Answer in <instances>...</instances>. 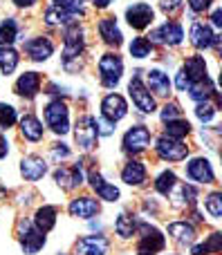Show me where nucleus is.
Returning a JSON list of instances; mask_svg holds the SVG:
<instances>
[{
    "label": "nucleus",
    "mask_w": 222,
    "mask_h": 255,
    "mask_svg": "<svg viewBox=\"0 0 222 255\" xmlns=\"http://www.w3.org/2000/svg\"><path fill=\"white\" fill-rule=\"evenodd\" d=\"M148 92H155L157 97H169L171 94V81L162 70L148 72Z\"/></svg>",
    "instance_id": "25"
},
{
    "label": "nucleus",
    "mask_w": 222,
    "mask_h": 255,
    "mask_svg": "<svg viewBox=\"0 0 222 255\" xmlns=\"http://www.w3.org/2000/svg\"><path fill=\"white\" fill-rule=\"evenodd\" d=\"M189 132H191V124L184 119H175V121H169V124H166V136H171V139L182 141Z\"/></svg>",
    "instance_id": "35"
},
{
    "label": "nucleus",
    "mask_w": 222,
    "mask_h": 255,
    "mask_svg": "<svg viewBox=\"0 0 222 255\" xmlns=\"http://www.w3.org/2000/svg\"><path fill=\"white\" fill-rule=\"evenodd\" d=\"M18 38V25L13 18H7V20L0 22V47H7L13 40Z\"/></svg>",
    "instance_id": "32"
},
{
    "label": "nucleus",
    "mask_w": 222,
    "mask_h": 255,
    "mask_svg": "<svg viewBox=\"0 0 222 255\" xmlns=\"http://www.w3.org/2000/svg\"><path fill=\"white\" fill-rule=\"evenodd\" d=\"M88 181H90V186H92V190L101 199H106V202H117V199H119V188H117V186H112V184H108V181L103 179L99 172H94V170L90 172Z\"/></svg>",
    "instance_id": "17"
},
{
    "label": "nucleus",
    "mask_w": 222,
    "mask_h": 255,
    "mask_svg": "<svg viewBox=\"0 0 222 255\" xmlns=\"http://www.w3.org/2000/svg\"><path fill=\"white\" fill-rule=\"evenodd\" d=\"M151 54H153V43L148 38H144V36H139V38H135L130 43V56L133 58H146Z\"/></svg>",
    "instance_id": "36"
},
{
    "label": "nucleus",
    "mask_w": 222,
    "mask_h": 255,
    "mask_svg": "<svg viewBox=\"0 0 222 255\" xmlns=\"http://www.w3.org/2000/svg\"><path fill=\"white\" fill-rule=\"evenodd\" d=\"M40 90V74L38 72H25L20 79L16 81V92L22 99H34Z\"/></svg>",
    "instance_id": "20"
},
{
    "label": "nucleus",
    "mask_w": 222,
    "mask_h": 255,
    "mask_svg": "<svg viewBox=\"0 0 222 255\" xmlns=\"http://www.w3.org/2000/svg\"><path fill=\"white\" fill-rule=\"evenodd\" d=\"M101 115L110 124H117V121H121L128 115V103H126V99L121 94H108L101 101Z\"/></svg>",
    "instance_id": "9"
},
{
    "label": "nucleus",
    "mask_w": 222,
    "mask_h": 255,
    "mask_svg": "<svg viewBox=\"0 0 222 255\" xmlns=\"http://www.w3.org/2000/svg\"><path fill=\"white\" fill-rule=\"evenodd\" d=\"M63 65H65V70L70 67L72 61H79V56L83 54V29H81L76 22H70V25L65 27V40H63Z\"/></svg>",
    "instance_id": "1"
},
{
    "label": "nucleus",
    "mask_w": 222,
    "mask_h": 255,
    "mask_svg": "<svg viewBox=\"0 0 222 255\" xmlns=\"http://www.w3.org/2000/svg\"><path fill=\"white\" fill-rule=\"evenodd\" d=\"M112 128H115V124H110V121L103 119V117H101V119H97V130H99V134H103V136H106V134H112Z\"/></svg>",
    "instance_id": "45"
},
{
    "label": "nucleus",
    "mask_w": 222,
    "mask_h": 255,
    "mask_svg": "<svg viewBox=\"0 0 222 255\" xmlns=\"http://www.w3.org/2000/svg\"><path fill=\"white\" fill-rule=\"evenodd\" d=\"M72 13L67 11L65 7H63L58 0H52V4H49L47 9H45V22L47 25H65V22H72Z\"/></svg>",
    "instance_id": "26"
},
{
    "label": "nucleus",
    "mask_w": 222,
    "mask_h": 255,
    "mask_svg": "<svg viewBox=\"0 0 222 255\" xmlns=\"http://www.w3.org/2000/svg\"><path fill=\"white\" fill-rule=\"evenodd\" d=\"M205 249L207 253H220L222 249V233H214L209 238V242H205Z\"/></svg>",
    "instance_id": "42"
},
{
    "label": "nucleus",
    "mask_w": 222,
    "mask_h": 255,
    "mask_svg": "<svg viewBox=\"0 0 222 255\" xmlns=\"http://www.w3.org/2000/svg\"><path fill=\"white\" fill-rule=\"evenodd\" d=\"M155 150L164 161H184L189 157V145H184L180 139H171L166 134L157 139Z\"/></svg>",
    "instance_id": "6"
},
{
    "label": "nucleus",
    "mask_w": 222,
    "mask_h": 255,
    "mask_svg": "<svg viewBox=\"0 0 222 255\" xmlns=\"http://www.w3.org/2000/svg\"><path fill=\"white\" fill-rule=\"evenodd\" d=\"M189 97L193 99V101L202 103V101H209L211 97H216V85L211 79H202V81H196V83L189 85Z\"/></svg>",
    "instance_id": "24"
},
{
    "label": "nucleus",
    "mask_w": 222,
    "mask_h": 255,
    "mask_svg": "<svg viewBox=\"0 0 222 255\" xmlns=\"http://www.w3.org/2000/svg\"><path fill=\"white\" fill-rule=\"evenodd\" d=\"M191 43H193V47H198V49H207V47H211V45H218V36H214L211 27L205 25V22H193Z\"/></svg>",
    "instance_id": "19"
},
{
    "label": "nucleus",
    "mask_w": 222,
    "mask_h": 255,
    "mask_svg": "<svg viewBox=\"0 0 222 255\" xmlns=\"http://www.w3.org/2000/svg\"><path fill=\"white\" fill-rule=\"evenodd\" d=\"M16 110L7 103H0V130H9L13 124H16Z\"/></svg>",
    "instance_id": "38"
},
{
    "label": "nucleus",
    "mask_w": 222,
    "mask_h": 255,
    "mask_svg": "<svg viewBox=\"0 0 222 255\" xmlns=\"http://www.w3.org/2000/svg\"><path fill=\"white\" fill-rule=\"evenodd\" d=\"M4 193H7V190H4V188H2V186H0V199H2V197H4Z\"/></svg>",
    "instance_id": "52"
},
{
    "label": "nucleus",
    "mask_w": 222,
    "mask_h": 255,
    "mask_svg": "<svg viewBox=\"0 0 222 255\" xmlns=\"http://www.w3.org/2000/svg\"><path fill=\"white\" fill-rule=\"evenodd\" d=\"M115 231H117V235L119 238H133L135 235V231H137V224H135V220L133 217H128L126 213H121L119 217H117V222H115Z\"/></svg>",
    "instance_id": "33"
},
{
    "label": "nucleus",
    "mask_w": 222,
    "mask_h": 255,
    "mask_svg": "<svg viewBox=\"0 0 222 255\" xmlns=\"http://www.w3.org/2000/svg\"><path fill=\"white\" fill-rule=\"evenodd\" d=\"M25 52L31 61L36 63H43L52 56L54 52V43L47 38V36H38V38H31L29 43H25Z\"/></svg>",
    "instance_id": "15"
},
{
    "label": "nucleus",
    "mask_w": 222,
    "mask_h": 255,
    "mask_svg": "<svg viewBox=\"0 0 222 255\" xmlns=\"http://www.w3.org/2000/svg\"><path fill=\"white\" fill-rule=\"evenodd\" d=\"M20 132L27 141H40L43 139V124L34 115H25L20 119Z\"/></svg>",
    "instance_id": "29"
},
{
    "label": "nucleus",
    "mask_w": 222,
    "mask_h": 255,
    "mask_svg": "<svg viewBox=\"0 0 222 255\" xmlns=\"http://www.w3.org/2000/svg\"><path fill=\"white\" fill-rule=\"evenodd\" d=\"M99 36L103 38V43L112 45V47H119V45L124 43V36H121L119 27H117V20L112 16L99 20Z\"/></svg>",
    "instance_id": "21"
},
{
    "label": "nucleus",
    "mask_w": 222,
    "mask_h": 255,
    "mask_svg": "<svg viewBox=\"0 0 222 255\" xmlns=\"http://www.w3.org/2000/svg\"><path fill=\"white\" fill-rule=\"evenodd\" d=\"M45 121H47V126L56 134H65L70 130V110H67V106L61 99L47 103V108H45Z\"/></svg>",
    "instance_id": "3"
},
{
    "label": "nucleus",
    "mask_w": 222,
    "mask_h": 255,
    "mask_svg": "<svg viewBox=\"0 0 222 255\" xmlns=\"http://www.w3.org/2000/svg\"><path fill=\"white\" fill-rule=\"evenodd\" d=\"M121 179L126 181L128 186H142L146 181V166L142 161H128L121 170Z\"/></svg>",
    "instance_id": "23"
},
{
    "label": "nucleus",
    "mask_w": 222,
    "mask_h": 255,
    "mask_svg": "<svg viewBox=\"0 0 222 255\" xmlns=\"http://www.w3.org/2000/svg\"><path fill=\"white\" fill-rule=\"evenodd\" d=\"M7 152H9V141L4 139L2 134H0V159L7 157Z\"/></svg>",
    "instance_id": "47"
},
{
    "label": "nucleus",
    "mask_w": 222,
    "mask_h": 255,
    "mask_svg": "<svg viewBox=\"0 0 222 255\" xmlns=\"http://www.w3.org/2000/svg\"><path fill=\"white\" fill-rule=\"evenodd\" d=\"M153 18H155V13H153V9L148 7L146 2H137V4L126 9V20H128V25L137 31L146 29V27L153 22Z\"/></svg>",
    "instance_id": "11"
},
{
    "label": "nucleus",
    "mask_w": 222,
    "mask_h": 255,
    "mask_svg": "<svg viewBox=\"0 0 222 255\" xmlns=\"http://www.w3.org/2000/svg\"><path fill=\"white\" fill-rule=\"evenodd\" d=\"M18 61H20V56H18V52L11 45L0 47V70H2V74H11V72L16 70Z\"/></svg>",
    "instance_id": "31"
},
{
    "label": "nucleus",
    "mask_w": 222,
    "mask_h": 255,
    "mask_svg": "<svg viewBox=\"0 0 222 255\" xmlns=\"http://www.w3.org/2000/svg\"><path fill=\"white\" fill-rule=\"evenodd\" d=\"M180 115H182V110H180V106H175V103H166L164 108H162V121L164 124H169V121H175L180 119Z\"/></svg>",
    "instance_id": "40"
},
{
    "label": "nucleus",
    "mask_w": 222,
    "mask_h": 255,
    "mask_svg": "<svg viewBox=\"0 0 222 255\" xmlns=\"http://www.w3.org/2000/svg\"><path fill=\"white\" fill-rule=\"evenodd\" d=\"M139 231H142V240L137 244V255H157L160 251H164L166 240L160 231L148 224H142Z\"/></svg>",
    "instance_id": "5"
},
{
    "label": "nucleus",
    "mask_w": 222,
    "mask_h": 255,
    "mask_svg": "<svg viewBox=\"0 0 222 255\" xmlns=\"http://www.w3.org/2000/svg\"><path fill=\"white\" fill-rule=\"evenodd\" d=\"M45 172H47V163L40 157H36V154H29V157H25L20 161V175L27 181H38Z\"/></svg>",
    "instance_id": "18"
},
{
    "label": "nucleus",
    "mask_w": 222,
    "mask_h": 255,
    "mask_svg": "<svg viewBox=\"0 0 222 255\" xmlns=\"http://www.w3.org/2000/svg\"><path fill=\"white\" fill-rule=\"evenodd\" d=\"M112 0H92V4L94 7H99V9H103V7H108V4H110Z\"/></svg>",
    "instance_id": "51"
},
{
    "label": "nucleus",
    "mask_w": 222,
    "mask_h": 255,
    "mask_svg": "<svg viewBox=\"0 0 222 255\" xmlns=\"http://www.w3.org/2000/svg\"><path fill=\"white\" fill-rule=\"evenodd\" d=\"M160 7H162V11H164L166 16H175V13L182 11L184 2H182V0H162Z\"/></svg>",
    "instance_id": "41"
},
{
    "label": "nucleus",
    "mask_w": 222,
    "mask_h": 255,
    "mask_svg": "<svg viewBox=\"0 0 222 255\" xmlns=\"http://www.w3.org/2000/svg\"><path fill=\"white\" fill-rule=\"evenodd\" d=\"M99 74H101V85L103 88H117V83L121 81V74H124V63L117 54L108 52L101 56L99 61Z\"/></svg>",
    "instance_id": "2"
},
{
    "label": "nucleus",
    "mask_w": 222,
    "mask_h": 255,
    "mask_svg": "<svg viewBox=\"0 0 222 255\" xmlns=\"http://www.w3.org/2000/svg\"><path fill=\"white\" fill-rule=\"evenodd\" d=\"M205 206H207V211H209V215L214 217V220H220L222 217V195L211 193L209 197L205 199Z\"/></svg>",
    "instance_id": "37"
},
{
    "label": "nucleus",
    "mask_w": 222,
    "mask_h": 255,
    "mask_svg": "<svg viewBox=\"0 0 222 255\" xmlns=\"http://www.w3.org/2000/svg\"><path fill=\"white\" fill-rule=\"evenodd\" d=\"M54 181H56L58 188L63 190H72L76 188V186L83 184V172H81L79 166H61L54 170Z\"/></svg>",
    "instance_id": "13"
},
{
    "label": "nucleus",
    "mask_w": 222,
    "mask_h": 255,
    "mask_svg": "<svg viewBox=\"0 0 222 255\" xmlns=\"http://www.w3.org/2000/svg\"><path fill=\"white\" fill-rule=\"evenodd\" d=\"M20 247H22V253L36 255L45 247V233H40L36 226L25 224L22 226V233H20Z\"/></svg>",
    "instance_id": "14"
},
{
    "label": "nucleus",
    "mask_w": 222,
    "mask_h": 255,
    "mask_svg": "<svg viewBox=\"0 0 222 255\" xmlns=\"http://www.w3.org/2000/svg\"><path fill=\"white\" fill-rule=\"evenodd\" d=\"M175 186H178V177H175V172H171V170H164L155 181V190L160 195H171Z\"/></svg>",
    "instance_id": "34"
},
{
    "label": "nucleus",
    "mask_w": 222,
    "mask_h": 255,
    "mask_svg": "<svg viewBox=\"0 0 222 255\" xmlns=\"http://www.w3.org/2000/svg\"><path fill=\"white\" fill-rule=\"evenodd\" d=\"M182 72L187 74L189 83H196V81H202L207 76V63L202 56H191L187 58V63H184Z\"/></svg>",
    "instance_id": "27"
},
{
    "label": "nucleus",
    "mask_w": 222,
    "mask_h": 255,
    "mask_svg": "<svg viewBox=\"0 0 222 255\" xmlns=\"http://www.w3.org/2000/svg\"><path fill=\"white\" fill-rule=\"evenodd\" d=\"M63 92H65V88H58V85H54V83L47 85V94H63Z\"/></svg>",
    "instance_id": "49"
},
{
    "label": "nucleus",
    "mask_w": 222,
    "mask_h": 255,
    "mask_svg": "<svg viewBox=\"0 0 222 255\" xmlns=\"http://www.w3.org/2000/svg\"><path fill=\"white\" fill-rule=\"evenodd\" d=\"M38 0H13V4L16 7H31V4H36Z\"/></svg>",
    "instance_id": "50"
},
{
    "label": "nucleus",
    "mask_w": 222,
    "mask_h": 255,
    "mask_svg": "<svg viewBox=\"0 0 222 255\" xmlns=\"http://www.w3.org/2000/svg\"><path fill=\"white\" fill-rule=\"evenodd\" d=\"M148 38H151V43H162V45L175 47V45L182 43L184 31H182V25H180V22H164L162 27L153 29Z\"/></svg>",
    "instance_id": "8"
},
{
    "label": "nucleus",
    "mask_w": 222,
    "mask_h": 255,
    "mask_svg": "<svg viewBox=\"0 0 222 255\" xmlns=\"http://www.w3.org/2000/svg\"><path fill=\"white\" fill-rule=\"evenodd\" d=\"M74 139L76 143L83 150H92L97 148V139H99V130H97V119L94 117H79L74 126Z\"/></svg>",
    "instance_id": "4"
},
{
    "label": "nucleus",
    "mask_w": 222,
    "mask_h": 255,
    "mask_svg": "<svg viewBox=\"0 0 222 255\" xmlns=\"http://www.w3.org/2000/svg\"><path fill=\"white\" fill-rule=\"evenodd\" d=\"M211 2L214 0H189V7H191V11L200 13V11H207L211 7Z\"/></svg>",
    "instance_id": "43"
},
{
    "label": "nucleus",
    "mask_w": 222,
    "mask_h": 255,
    "mask_svg": "<svg viewBox=\"0 0 222 255\" xmlns=\"http://www.w3.org/2000/svg\"><path fill=\"white\" fill-rule=\"evenodd\" d=\"M128 92H130V99H133V103H135V108H137V110H142L144 115L155 112V99L151 97L148 88L142 83V79H139V76H133V81L128 83Z\"/></svg>",
    "instance_id": "7"
},
{
    "label": "nucleus",
    "mask_w": 222,
    "mask_h": 255,
    "mask_svg": "<svg viewBox=\"0 0 222 255\" xmlns=\"http://www.w3.org/2000/svg\"><path fill=\"white\" fill-rule=\"evenodd\" d=\"M148 143H151V132H148V128H144V126H133L124 136L126 152L139 154L148 148Z\"/></svg>",
    "instance_id": "10"
},
{
    "label": "nucleus",
    "mask_w": 222,
    "mask_h": 255,
    "mask_svg": "<svg viewBox=\"0 0 222 255\" xmlns=\"http://www.w3.org/2000/svg\"><path fill=\"white\" fill-rule=\"evenodd\" d=\"M169 235L180 244H191L196 242V229L187 222H173L169 224Z\"/></svg>",
    "instance_id": "28"
},
{
    "label": "nucleus",
    "mask_w": 222,
    "mask_h": 255,
    "mask_svg": "<svg viewBox=\"0 0 222 255\" xmlns=\"http://www.w3.org/2000/svg\"><path fill=\"white\" fill-rule=\"evenodd\" d=\"M108 249H110V242L103 235H88L76 244L79 255H108Z\"/></svg>",
    "instance_id": "16"
},
{
    "label": "nucleus",
    "mask_w": 222,
    "mask_h": 255,
    "mask_svg": "<svg viewBox=\"0 0 222 255\" xmlns=\"http://www.w3.org/2000/svg\"><path fill=\"white\" fill-rule=\"evenodd\" d=\"M216 112H218V106H214V103H209V101H202V103H198L196 117L202 121V124H209V121L216 117Z\"/></svg>",
    "instance_id": "39"
},
{
    "label": "nucleus",
    "mask_w": 222,
    "mask_h": 255,
    "mask_svg": "<svg viewBox=\"0 0 222 255\" xmlns=\"http://www.w3.org/2000/svg\"><path fill=\"white\" fill-rule=\"evenodd\" d=\"M175 85H178V90H187L189 85H191V83H189V79H187V74H184L182 70L178 72V81H175Z\"/></svg>",
    "instance_id": "46"
},
{
    "label": "nucleus",
    "mask_w": 222,
    "mask_h": 255,
    "mask_svg": "<svg viewBox=\"0 0 222 255\" xmlns=\"http://www.w3.org/2000/svg\"><path fill=\"white\" fill-rule=\"evenodd\" d=\"M54 224H56V208H54V206H43V208H38V211H36L34 226L40 231V233L52 231Z\"/></svg>",
    "instance_id": "30"
},
{
    "label": "nucleus",
    "mask_w": 222,
    "mask_h": 255,
    "mask_svg": "<svg viewBox=\"0 0 222 255\" xmlns=\"http://www.w3.org/2000/svg\"><path fill=\"white\" fill-rule=\"evenodd\" d=\"M52 157L54 159H67V157H70V148H67L65 143H54Z\"/></svg>",
    "instance_id": "44"
},
{
    "label": "nucleus",
    "mask_w": 222,
    "mask_h": 255,
    "mask_svg": "<svg viewBox=\"0 0 222 255\" xmlns=\"http://www.w3.org/2000/svg\"><path fill=\"white\" fill-rule=\"evenodd\" d=\"M211 22H214L216 27H222V9H216V11L211 13Z\"/></svg>",
    "instance_id": "48"
},
{
    "label": "nucleus",
    "mask_w": 222,
    "mask_h": 255,
    "mask_svg": "<svg viewBox=\"0 0 222 255\" xmlns=\"http://www.w3.org/2000/svg\"><path fill=\"white\" fill-rule=\"evenodd\" d=\"M187 177L193 181H198V184H214V179H216L214 168H211L209 159H205V157H196L189 161Z\"/></svg>",
    "instance_id": "12"
},
{
    "label": "nucleus",
    "mask_w": 222,
    "mask_h": 255,
    "mask_svg": "<svg viewBox=\"0 0 222 255\" xmlns=\"http://www.w3.org/2000/svg\"><path fill=\"white\" fill-rule=\"evenodd\" d=\"M99 213V202L92 197H76L70 204V215L81 217V220H90L92 215Z\"/></svg>",
    "instance_id": "22"
}]
</instances>
